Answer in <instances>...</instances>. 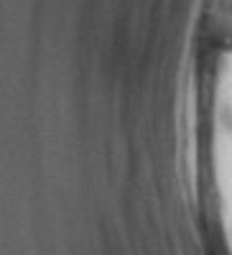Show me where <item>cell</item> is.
<instances>
[{"instance_id": "1", "label": "cell", "mask_w": 232, "mask_h": 255, "mask_svg": "<svg viewBox=\"0 0 232 255\" xmlns=\"http://www.w3.org/2000/svg\"><path fill=\"white\" fill-rule=\"evenodd\" d=\"M199 41L207 51H232V0H204Z\"/></svg>"}]
</instances>
